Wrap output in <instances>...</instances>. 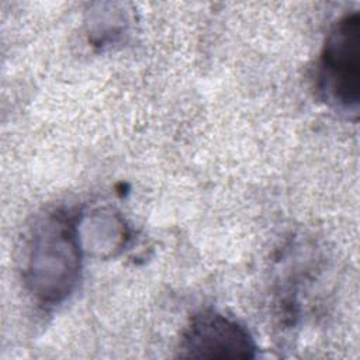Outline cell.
Returning a JSON list of instances; mask_svg holds the SVG:
<instances>
[{
  "instance_id": "1",
  "label": "cell",
  "mask_w": 360,
  "mask_h": 360,
  "mask_svg": "<svg viewBox=\"0 0 360 360\" xmlns=\"http://www.w3.org/2000/svg\"><path fill=\"white\" fill-rule=\"evenodd\" d=\"M82 249L77 224L63 211H55L34 228L27 264V284L42 304L65 300L77 283Z\"/></svg>"
},
{
  "instance_id": "2",
  "label": "cell",
  "mask_w": 360,
  "mask_h": 360,
  "mask_svg": "<svg viewBox=\"0 0 360 360\" xmlns=\"http://www.w3.org/2000/svg\"><path fill=\"white\" fill-rule=\"evenodd\" d=\"M316 87L335 110L359 112L360 100V14L343 15L329 31L318 63Z\"/></svg>"
},
{
  "instance_id": "3",
  "label": "cell",
  "mask_w": 360,
  "mask_h": 360,
  "mask_svg": "<svg viewBox=\"0 0 360 360\" xmlns=\"http://www.w3.org/2000/svg\"><path fill=\"white\" fill-rule=\"evenodd\" d=\"M256 345L243 325L215 311L195 315L183 333L180 356L193 359H252Z\"/></svg>"
}]
</instances>
